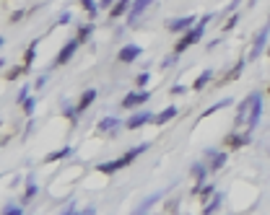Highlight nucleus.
Listing matches in <instances>:
<instances>
[{
	"label": "nucleus",
	"instance_id": "obj_1",
	"mask_svg": "<svg viewBox=\"0 0 270 215\" xmlns=\"http://www.w3.org/2000/svg\"><path fill=\"white\" fill-rule=\"evenodd\" d=\"M211 16H213V13H208V16H203L198 26H190L187 32L177 39V44H174V55H182L185 50H190L192 44H198V42L203 39V34H205V26H208V21H211Z\"/></svg>",
	"mask_w": 270,
	"mask_h": 215
},
{
	"label": "nucleus",
	"instance_id": "obj_2",
	"mask_svg": "<svg viewBox=\"0 0 270 215\" xmlns=\"http://www.w3.org/2000/svg\"><path fill=\"white\" fill-rule=\"evenodd\" d=\"M260 117H262V96L257 94V99L252 101V109H249V114H247V130H249V132L257 127Z\"/></svg>",
	"mask_w": 270,
	"mask_h": 215
},
{
	"label": "nucleus",
	"instance_id": "obj_3",
	"mask_svg": "<svg viewBox=\"0 0 270 215\" xmlns=\"http://www.w3.org/2000/svg\"><path fill=\"white\" fill-rule=\"evenodd\" d=\"M141 55H143V50L138 47V44H125V47L117 52V60L127 65V63H135V60H138Z\"/></svg>",
	"mask_w": 270,
	"mask_h": 215
},
{
	"label": "nucleus",
	"instance_id": "obj_4",
	"mask_svg": "<svg viewBox=\"0 0 270 215\" xmlns=\"http://www.w3.org/2000/svg\"><path fill=\"white\" fill-rule=\"evenodd\" d=\"M148 99H151V94H148V91H132V94H127V96L122 99V109H132V106H141V104H146Z\"/></svg>",
	"mask_w": 270,
	"mask_h": 215
},
{
	"label": "nucleus",
	"instance_id": "obj_5",
	"mask_svg": "<svg viewBox=\"0 0 270 215\" xmlns=\"http://www.w3.org/2000/svg\"><path fill=\"white\" fill-rule=\"evenodd\" d=\"M78 44H81L78 39H73V42H68V44H65V47H63V50H60V55L55 57V63H52V65H55V68H57V65H65V63H68V60H70L73 55H76V50H78Z\"/></svg>",
	"mask_w": 270,
	"mask_h": 215
},
{
	"label": "nucleus",
	"instance_id": "obj_6",
	"mask_svg": "<svg viewBox=\"0 0 270 215\" xmlns=\"http://www.w3.org/2000/svg\"><path fill=\"white\" fill-rule=\"evenodd\" d=\"M254 99H257V94H249L242 104H239V109H236V125H244V122H247V114L252 109V101Z\"/></svg>",
	"mask_w": 270,
	"mask_h": 215
},
{
	"label": "nucleus",
	"instance_id": "obj_7",
	"mask_svg": "<svg viewBox=\"0 0 270 215\" xmlns=\"http://www.w3.org/2000/svg\"><path fill=\"white\" fill-rule=\"evenodd\" d=\"M146 122H154V114H148V112H141V114H132L127 122H125V127L127 130H138V127H143Z\"/></svg>",
	"mask_w": 270,
	"mask_h": 215
},
{
	"label": "nucleus",
	"instance_id": "obj_8",
	"mask_svg": "<svg viewBox=\"0 0 270 215\" xmlns=\"http://www.w3.org/2000/svg\"><path fill=\"white\" fill-rule=\"evenodd\" d=\"M195 24V16H185V19H174V21H167V29L169 32H187V29Z\"/></svg>",
	"mask_w": 270,
	"mask_h": 215
},
{
	"label": "nucleus",
	"instance_id": "obj_9",
	"mask_svg": "<svg viewBox=\"0 0 270 215\" xmlns=\"http://www.w3.org/2000/svg\"><path fill=\"white\" fill-rule=\"evenodd\" d=\"M265 42H267V29H262V32L254 37V44H252V52H249V57L247 60H257V55L262 52V47H265Z\"/></svg>",
	"mask_w": 270,
	"mask_h": 215
},
{
	"label": "nucleus",
	"instance_id": "obj_10",
	"mask_svg": "<svg viewBox=\"0 0 270 215\" xmlns=\"http://www.w3.org/2000/svg\"><path fill=\"white\" fill-rule=\"evenodd\" d=\"M151 3H154V0H135V3L130 6V24L138 21V16H143V11L151 6Z\"/></svg>",
	"mask_w": 270,
	"mask_h": 215
},
{
	"label": "nucleus",
	"instance_id": "obj_11",
	"mask_svg": "<svg viewBox=\"0 0 270 215\" xmlns=\"http://www.w3.org/2000/svg\"><path fill=\"white\" fill-rule=\"evenodd\" d=\"M249 140H252V137H249V132H247V135H239V132H231V135H226V145H229V148H244Z\"/></svg>",
	"mask_w": 270,
	"mask_h": 215
},
{
	"label": "nucleus",
	"instance_id": "obj_12",
	"mask_svg": "<svg viewBox=\"0 0 270 215\" xmlns=\"http://www.w3.org/2000/svg\"><path fill=\"white\" fill-rule=\"evenodd\" d=\"M242 70H244V60H239V63L226 73V75H223V78L218 81V86H226V83H231V81H236L239 78V75H242Z\"/></svg>",
	"mask_w": 270,
	"mask_h": 215
},
{
	"label": "nucleus",
	"instance_id": "obj_13",
	"mask_svg": "<svg viewBox=\"0 0 270 215\" xmlns=\"http://www.w3.org/2000/svg\"><path fill=\"white\" fill-rule=\"evenodd\" d=\"M117 127H119V119L117 117H104L96 125V132H117Z\"/></svg>",
	"mask_w": 270,
	"mask_h": 215
},
{
	"label": "nucleus",
	"instance_id": "obj_14",
	"mask_svg": "<svg viewBox=\"0 0 270 215\" xmlns=\"http://www.w3.org/2000/svg\"><path fill=\"white\" fill-rule=\"evenodd\" d=\"M94 99H96V91H94V88L83 91V94H81V101H78V112H86L88 106L94 104Z\"/></svg>",
	"mask_w": 270,
	"mask_h": 215
},
{
	"label": "nucleus",
	"instance_id": "obj_15",
	"mask_svg": "<svg viewBox=\"0 0 270 215\" xmlns=\"http://www.w3.org/2000/svg\"><path fill=\"white\" fill-rule=\"evenodd\" d=\"M130 6H132L130 0H117V3H114V6L109 8V16H112V19H119V16H125V11H127Z\"/></svg>",
	"mask_w": 270,
	"mask_h": 215
},
{
	"label": "nucleus",
	"instance_id": "obj_16",
	"mask_svg": "<svg viewBox=\"0 0 270 215\" xmlns=\"http://www.w3.org/2000/svg\"><path fill=\"white\" fill-rule=\"evenodd\" d=\"M174 117H177V106H167V109H164L161 114L154 117V122H156V125H167V122L174 119Z\"/></svg>",
	"mask_w": 270,
	"mask_h": 215
},
{
	"label": "nucleus",
	"instance_id": "obj_17",
	"mask_svg": "<svg viewBox=\"0 0 270 215\" xmlns=\"http://www.w3.org/2000/svg\"><path fill=\"white\" fill-rule=\"evenodd\" d=\"M119 168H125L122 158H117V161H109V163H101V166H99V171H101V174H114V171H119Z\"/></svg>",
	"mask_w": 270,
	"mask_h": 215
},
{
	"label": "nucleus",
	"instance_id": "obj_18",
	"mask_svg": "<svg viewBox=\"0 0 270 215\" xmlns=\"http://www.w3.org/2000/svg\"><path fill=\"white\" fill-rule=\"evenodd\" d=\"M211 78H213V70H203V73H200V78L192 83V88H195V91H203L208 83H211Z\"/></svg>",
	"mask_w": 270,
	"mask_h": 215
},
{
	"label": "nucleus",
	"instance_id": "obj_19",
	"mask_svg": "<svg viewBox=\"0 0 270 215\" xmlns=\"http://www.w3.org/2000/svg\"><path fill=\"white\" fill-rule=\"evenodd\" d=\"M146 148H148V145L143 143V145H138V148H132V150H127L125 156H122V163H125V166H130V163H132L135 158H138V156H141V153H143Z\"/></svg>",
	"mask_w": 270,
	"mask_h": 215
},
{
	"label": "nucleus",
	"instance_id": "obj_20",
	"mask_svg": "<svg viewBox=\"0 0 270 215\" xmlns=\"http://www.w3.org/2000/svg\"><path fill=\"white\" fill-rule=\"evenodd\" d=\"M205 171H208V168H205L203 163H195V166H192V176H195V187H200V184L205 181Z\"/></svg>",
	"mask_w": 270,
	"mask_h": 215
},
{
	"label": "nucleus",
	"instance_id": "obj_21",
	"mask_svg": "<svg viewBox=\"0 0 270 215\" xmlns=\"http://www.w3.org/2000/svg\"><path fill=\"white\" fill-rule=\"evenodd\" d=\"M208 156H211V168L213 171L223 168V163H226V153H208Z\"/></svg>",
	"mask_w": 270,
	"mask_h": 215
},
{
	"label": "nucleus",
	"instance_id": "obj_22",
	"mask_svg": "<svg viewBox=\"0 0 270 215\" xmlns=\"http://www.w3.org/2000/svg\"><path fill=\"white\" fill-rule=\"evenodd\" d=\"M221 199H223L221 194H213L211 199H208V205L203 207V212H205V215H211V212H216V210L221 207Z\"/></svg>",
	"mask_w": 270,
	"mask_h": 215
},
{
	"label": "nucleus",
	"instance_id": "obj_23",
	"mask_svg": "<svg viewBox=\"0 0 270 215\" xmlns=\"http://www.w3.org/2000/svg\"><path fill=\"white\" fill-rule=\"evenodd\" d=\"M37 44H39V39H34V42H32V47H29V50H26V55H24V65H26V68H32L34 57H37Z\"/></svg>",
	"mask_w": 270,
	"mask_h": 215
},
{
	"label": "nucleus",
	"instance_id": "obj_24",
	"mask_svg": "<svg viewBox=\"0 0 270 215\" xmlns=\"http://www.w3.org/2000/svg\"><path fill=\"white\" fill-rule=\"evenodd\" d=\"M91 34H94V26H91V24H83V26L78 29V37H76V39L83 44V42H88V37H91Z\"/></svg>",
	"mask_w": 270,
	"mask_h": 215
},
{
	"label": "nucleus",
	"instance_id": "obj_25",
	"mask_svg": "<svg viewBox=\"0 0 270 215\" xmlns=\"http://www.w3.org/2000/svg\"><path fill=\"white\" fill-rule=\"evenodd\" d=\"M229 104H231V99H223V101H218V104H213V106H208V109L203 112V119H205V117H211V114H213V112H218V109H226Z\"/></svg>",
	"mask_w": 270,
	"mask_h": 215
},
{
	"label": "nucleus",
	"instance_id": "obj_26",
	"mask_svg": "<svg viewBox=\"0 0 270 215\" xmlns=\"http://www.w3.org/2000/svg\"><path fill=\"white\" fill-rule=\"evenodd\" d=\"M65 156H70V148H68V145H65V148H60V150H55V153H50V156L44 158V161L52 163V161H60V158H65Z\"/></svg>",
	"mask_w": 270,
	"mask_h": 215
},
{
	"label": "nucleus",
	"instance_id": "obj_27",
	"mask_svg": "<svg viewBox=\"0 0 270 215\" xmlns=\"http://www.w3.org/2000/svg\"><path fill=\"white\" fill-rule=\"evenodd\" d=\"M26 70H29L26 65H21V68H11V70H8V81H16L19 75H24Z\"/></svg>",
	"mask_w": 270,
	"mask_h": 215
},
{
	"label": "nucleus",
	"instance_id": "obj_28",
	"mask_svg": "<svg viewBox=\"0 0 270 215\" xmlns=\"http://www.w3.org/2000/svg\"><path fill=\"white\" fill-rule=\"evenodd\" d=\"M81 6L86 8L88 16H96V3H94V0H81Z\"/></svg>",
	"mask_w": 270,
	"mask_h": 215
},
{
	"label": "nucleus",
	"instance_id": "obj_29",
	"mask_svg": "<svg viewBox=\"0 0 270 215\" xmlns=\"http://www.w3.org/2000/svg\"><path fill=\"white\" fill-rule=\"evenodd\" d=\"M148 81H151V75H148V73H141L138 78H135V86H138V88H143Z\"/></svg>",
	"mask_w": 270,
	"mask_h": 215
},
{
	"label": "nucleus",
	"instance_id": "obj_30",
	"mask_svg": "<svg viewBox=\"0 0 270 215\" xmlns=\"http://www.w3.org/2000/svg\"><path fill=\"white\" fill-rule=\"evenodd\" d=\"M37 194V184H32V181H29V187H26V194H24V202H26V199H32Z\"/></svg>",
	"mask_w": 270,
	"mask_h": 215
},
{
	"label": "nucleus",
	"instance_id": "obj_31",
	"mask_svg": "<svg viewBox=\"0 0 270 215\" xmlns=\"http://www.w3.org/2000/svg\"><path fill=\"white\" fill-rule=\"evenodd\" d=\"M34 106H37V101H34V99H24V112H26V114H32V112H34Z\"/></svg>",
	"mask_w": 270,
	"mask_h": 215
},
{
	"label": "nucleus",
	"instance_id": "obj_32",
	"mask_svg": "<svg viewBox=\"0 0 270 215\" xmlns=\"http://www.w3.org/2000/svg\"><path fill=\"white\" fill-rule=\"evenodd\" d=\"M236 21H239V13H234V16L226 21V24H223V29H226V32H229V29H234L236 26Z\"/></svg>",
	"mask_w": 270,
	"mask_h": 215
},
{
	"label": "nucleus",
	"instance_id": "obj_33",
	"mask_svg": "<svg viewBox=\"0 0 270 215\" xmlns=\"http://www.w3.org/2000/svg\"><path fill=\"white\" fill-rule=\"evenodd\" d=\"M6 215H21V207L19 205H8L6 207Z\"/></svg>",
	"mask_w": 270,
	"mask_h": 215
},
{
	"label": "nucleus",
	"instance_id": "obj_34",
	"mask_svg": "<svg viewBox=\"0 0 270 215\" xmlns=\"http://www.w3.org/2000/svg\"><path fill=\"white\" fill-rule=\"evenodd\" d=\"M172 94H174V96H182V94H185V86H179V83L172 86Z\"/></svg>",
	"mask_w": 270,
	"mask_h": 215
},
{
	"label": "nucleus",
	"instance_id": "obj_35",
	"mask_svg": "<svg viewBox=\"0 0 270 215\" xmlns=\"http://www.w3.org/2000/svg\"><path fill=\"white\" fill-rule=\"evenodd\" d=\"M24 16H26V13H24V11H16V13H13V16H11V21H13V24H16V21H21Z\"/></svg>",
	"mask_w": 270,
	"mask_h": 215
},
{
	"label": "nucleus",
	"instance_id": "obj_36",
	"mask_svg": "<svg viewBox=\"0 0 270 215\" xmlns=\"http://www.w3.org/2000/svg\"><path fill=\"white\" fill-rule=\"evenodd\" d=\"M26 96H29V88H21V91H19V99H16V101H19V104H24V99H26Z\"/></svg>",
	"mask_w": 270,
	"mask_h": 215
},
{
	"label": "nucleus",
	"instance_id": "obj_37",
	"mask_svg": "<svg viewBox=\"0 0 270 215\" xmlns=\"http://www.w3.org/2000/svg\"><path fill=\"white\" fill-rule=\"evenodd\" d=\"M174 202H177V199H169V205H167V212H174V210H177V205H174Z\"/></svg>",
	"mask_w": 270,
	"mask_h": 215
},
{
	"label": "nucleus",
	"instance_id": "obj_38",
	"mask_svg": "<svg viewBox=\"0 0 270 215\" xmlns=\"http://www.w3.org/2000/svg\"><path fill=\"white\" fill-rule=\"evenodd\" d=\"M70 21V13H63V16H60V21L57 24H68Z\"/></svg>",
	"mask_w": 270,
	"mask_h": 215
},
{
	"label": "nucleus",
	"instance_id": "obj_39",
	"mask_svg": "<svg viewBox=\"0 0 270 215\" xmlns=\"http://www.w3.org/2000/svg\"><path fill=\"white\" fill-rule=\"evenodd\" d=\"M239 3H242V0H231V3H229V8H226V11H234V8H236Z\"/></svg>",
	"mask_w": 270,
	"mask_h": 215
},
{
	"label": "nucleus",
	"instance_id": "obj_40",
	"mask_svg": "<svg viewBox=\"0 0 270 215\" xmlns=\"http://www.w3.org/2000/svg\"><path fill=\"white\" fill-rule=\"evenodd\" d=\"M112 3H114V0H101V6H104V8H112Z\"/></svg>",
	"mask_w": 270,
	"mask_h": 215
},
{
	"label": "nucleus",
	"instance_id": "obj_41",
	"mask_svg": "<svg viewBox=\"0 0 270 215\" xmlns=\"http://www.w3.org/2000/svg\"><path fill=\"white\" fill-rule=\"evenodd\" d=\"M0 47H3V37H0Z\"/></svg>",
	"mask_w": 270,
	"mask_h": 215
},
{
	"label": "nucleus",
	"instance_id": "obj_42",
	"mask_svg": "<svg viewBox=\"0 0 270 215\" xmlns=\"http://www.w3.org/2000/svg\"><path fill=\"white\" fill-rule=\"evenodd\" d=\"M267 55H270V47H267Z\"/></svg>",
	"mask_w": 270,
	"mask_h": 215
},
{
	"label": "nucleus",
	"instance_id": "obj_43",
	"mask_svg": "<svg viewBox=\"0 0 270 215\" xmlns=\"http://www.w3.org/2000/svg\"><path fill=\"white\" fill-rule=\"evenodd\" d=\"M267 91H270V86H267Z\"/></svg>",
	"mask_w": 270,
	"mask_h": 215
},
{
	"label": "nucleus",
	"instance_id": "obj_44",
	"mask_svg": "<svg viewBox=\"0 0 270 215\" xmlns=\"http://www.w3.org/2000/svg\"><path fill=\"white\" fill-rule=\"evenodd\" d=\"M0 65H3V63H0Z\"/></svg>",
	"mask_w": 270,
	"mask_h": 215
},
{
	"label": "nucleus",
	"instance_id": "obj_45",
	"mask_svg": "<svg viewBox=\"0 0 270 215\" xmlns=\"http://www.w3.org/2000/svg\"><path fill=\"white\" fill-rule=\"evenodd\" d=\"M267 19H270V16H267Z\"/></svg>",
	"mask_w": 270,
	"mask_h": 215
}]
</instances>
